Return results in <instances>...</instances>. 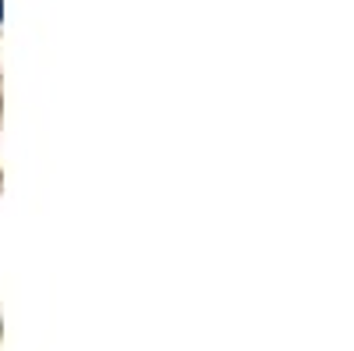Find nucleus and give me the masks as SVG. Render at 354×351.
I'll use <instances>...</instances> for the list:
<instances>
[{
  "mask_svg": "<svg viewBox=\"0 0 354 351\" xmlns=\"http://www.w3.org/2000/svg\"><path fill=\"white\" fill-rule=\"evenodd\" d=\"M0 18H4V0H0Z\"/></svg>",
  "mask_w": 354,
  "mask_h": 351,
  "instance_id": "obj_1",
  "label": "nucleus"
}]
</instances>
